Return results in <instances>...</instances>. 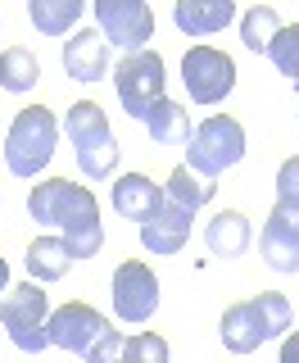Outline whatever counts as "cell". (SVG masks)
I'll use <instances>...</instances> for the list:
<instances>
[{
	"label": "cell",
	"mask_w": 299,
	"mask_h": 363,
	"mask_svg": "<svg viewBox=\"0 0 299 363\" xmlns=\"http://www.w3.org/2000/svg\"><path fill=\"white\" fill-rule=\"evenodd\" d=\"M181 82H186V96L195 105H218L236 86V64L232 55L213 50V45H191L181 55Z\"/></svg>",
	"instance_id": "52a82bcc"
},
{
	"label": "cell",
	"mask_w": 299,
	"mask_h": 363,
	"mask_svg": "<svg viewBox=\"0 0 299 363\" xmlns=\"http://www.w3.org/2000/svg\"><path fill=\"white\" fill-rule=\"evenodd\" d=\"M109 200H113V213H118V218H132L141 227V223L154 218V209L164 204V186H154L145 173H123L113 182Z\"/></svg>",
	"instance_id": "9a60e30c"
},
{
	"label": "cell",
	"mask_w": 299,
	"mask_h": 363,
	"mask_svg": "<svg viewBox=\"0 0 299 363\" xmlns=\"http://www.w3.org/2000/svg\"><path fill=\"white\" fill-rule=\"evenodd\" d=\"M0 323H5V336L14 340V350L23 354H41L50 345L45 327H50V300L37 281H23V286H9L5 304H0Z\"/></svg>",
	"instance_id": "8992f818"
},
{
	"label": "cell",
	"mask_w": 299,
	"mask_h": 363,
	"mask_svg": "<svg viewBox=\"0 0 299 363\" xmlns=\"http://www.w3.org/2000/svg\"><path fill=\"white\" fill-rule=\"evenodd\" d=\"M5 291H9V264L0 259V295H5Z\"/></svg>",
	"instance_id": "f1b7e54d"
},
{
	"label": "cell",
	"mask_w": 299,
	"mask_h": 363,
	"mask_svg": "<svg viewBox=\"0 0 299 363\" xmlns=\"http://www.w3.org/2000/svg\"><path fill=\"white\" fill-rule=\"evenodd\" d=\"M113 86H118L123 109H128L132 118L141 123L145 109L154 105V100H164V60H159L154 50L128 55V60L113 68Z\"/></svg>",
	"instance_id": "ba28073f"
},
{
	"label": "cell",
	"mask_w": 299,
	"mask_h": 363,
	"mask_svg": "<svg viewBox=\"0 0 299 363\" xmlns=\"http://www.w3.org/2000/svg\"><path fill=\"white\" fill-rule=\"evenodd\" d=\"M123 340H128V336H123L118 327H113V332H109V336L100 340V345L91 350V354H86V363H118V359H123Z\"/></svg>",
	"instance_id": "4316f807"
},
{
	"label": "cell",
	"mask_w": 299,
	"mask_h": 363,
	"mask_svg": "<svg viewBox=\"0 0 299 363\" xmlns=\"http://www.w3.org/2000/svg\"><path fill=\"white\" fill-rule=\"evenodd\" d=\"M96 23H100V37L128 55H141L145 41L154 37V14L141 0H96Z\"/></svg>",
	"instance_id": "30bf717a"
},
{
	"label": "cell",
	"mask_w": 299,
	"mask_h": 363,
	"mask_svg": "<svg viewBox=\"0 0 299 363\" xmlns=\"http://www.w3.org/2000/svg\"><path fill=\"white\" fill-rule=\"evenodd\" d=\"M82 0H32L28 5V18L37 23L45 37H64L68 28H77V18H82Z\"/></svg>",
	"instance_id": "7402d4cb"
},
{
	"label": "cell",
	"mask_w": 299,
	"mask_h": 363,
	"mask_svg": "<svg viewBox=\"0 0 299 363\" xmlns=\"http://www.w3.org/2000/svg\"><path fill=\"white\" fill-rule=\"evenodd\" d=\"M64 132H68V145H73V155H77V168H82L86 177H96V182L113 177V168H118V141H113V128H109L105 109H100L96 100L68 105Z\"/></svg>",
	"instance_id": "3957f363"
},
{
	"label": "cell",
	"mask_w": 299,
	"mask_h": 363,
	"mask_svg": "<svg viewBox=\"0 0 299 363\" xmlns=\"http://www.w3.org/2000/svg\"><path fill=\"white\" fill-rule=\"evenodd\" d=\"M28 213L41 227H55V232L64 236V245L73 250V259H91L105 245L96 196H91L86 186H77V182H68V177L37 182V186L28 191Z\"/></svg>",
	"instance_id": "6da1fadb"
},
{
	"label": "cell",
	"mask_w": 299,
	"mask_h": 363,
	"mask_svg": "<svg viewBox=\"0 0 299 363\" xmlns=\"http://www.w3.org/2000/svg\"><path fill=\"white\" fill-rule=\"evenodd\" d=\"M41 77V64L32 50H23V45H5V55H0V91H14V96H23V91H32Z\"/></svg>",
	"instance_id": "44dd1931"
},
{
	"label": "cell",
	"mask_w": 299,
	"mask_h": 363,
	"mask_svg": "<svg viewBox=\"0 0 299 363\" xmlns=\"http://www.w3.org/2000/svg\"><path fill=\"white\" fill-rule=\"evenodd\" d=\"M245 159V128L232 113H213L186 141V168H195L200 177H218L227 168H236Z\"/></svg>",
	"instance_id": "5b68a950"
},
{
	"label": "cell",
	"mask_w": 299,
	"mask_h": 363,
	"mask_svg": "<svg viewBox=\"0 0 299 363\" xmlns=\"http://www.w3.org/2000/svg\"><path fill=\"white\" fill-rule=\"evenodd\" d=\"M277 204H286V209H299V155L286 159V164L277 168Z\"/></svg>",
	"instance_id": "484cf974"
},
{
	"label": "cell",
	"mask_w": 299,
	"mask_h": 363,
	"mask_svg": "<svg viewBox=\"0 0 299 363\" xmlns=\"http://www.w3.org/2000/svg\"><path fill=\"white\" fill-rule=\"evenodd\" d=\"M259 250H263V264L272 272H299V209L277 204V209L263 218Z\"/></svg>",
	"instance_id": "7c38bea8"
},
{
	"label": "cell",
	"mask_w": 299,
	"mask_h": 363,
	"mask_svg": "<svg viewBox=\"0 0 299 363\" xmlns=\"http://www.w3.org/2000/svg\"><path fill=\"white\" fill-rule=\"evenodd\" d=\"M113 332L109 327V318L105 313H96L91 304H64V309H55L50 313V327H45V336H50V345H60V350H68V354H91V350L100 345Z\"/></svg>",
	"instance_id": "8fae6325"
},
{
	"label": "cell",
	"mask_w": 299,
	"mask_h": 363,
	"mask_svg": "<svg viewBox=\"0 0 299 363\" xmlns=\"http://www.w3.org/2000/svg\"><path fill=\"white\" fill-rule=\"evenodd\" d=\"M290 323H295L290 300H286L281 291H263V295H254V300L227 304L218 332H222V345L232 350V354H254L263 340L290 332Z\"/></svg>",
	"instance_id": "7a4b0ae2"
},
{
	"label": "cell",
	"mask_w": 299,
	"mask_h": 363,
	"mask_svg": "<svg viewBox=\"0 0 299 363\" xmlns=\"http://www.w3.org/2000/svg\"><path fill=\"white\" fill-rule=\"evenodd\" d=\"M281 28H286V23L277 18V9H272V5H254L245 18H240V41H245L254 55H268V45L277 41Z\"/></svg>",
	"instance_id": "603a6c76"
},
{
	"label": "cell",
	"mask_w": 299,
	"mask_h": 363,
	"mask_svg": "<svg viewBox=\"0 0 299 363\" xmlns=\"http://www.w3.org/2000/svg\"><path fill=\"white\" fill-rule=\"evenodd\" d=\"M232 18H236L232 0H177V5H172V23H177L186 37H213V32H222Z\"/></svg>",
	"instance_id": "2e32d148"
},
{
	"label": "cell",
	"mask_w": 299,
	"mask_h": 363,
	"mask_svg": "<svg viewBox=\"0 0 299 363\" xmlns=\"http://www.w3.org/2000/svg\"><path fill=\"white\" fill-rule=\"evenodd\" d=\"M268 60L277 64L281 73L295 82V91H299V23H295V28H281V32H277V41L268 45Z\"/></svg>",
	"instance_id": "cb8c5ba5"
},
{
	"label": "cell",
	"mask_w": 299,
	"mask_h": 363,
	"mask_svg": "<svg viewBox=\"0 0 299 363\" xmlns=\"http://www.w3.org/2000/svg\"><path fill=\"white\" fill-rule=\"evenodd\" d=\"M55 145H60V123H55L50 109L28 105L18 109V118L9 123L5 132V164L14 177H37L45 164L55 159Z\"/></svg>",
	"instance_id": "277c9868"
},
{
	"label": "cell",
	"mask_w": 299,
	"mask_h": 363,
	"mask_svg": "<svg viewBox=\"0 0 299 363\" xmlns=\"http://www.w3.org/2000/svg\"><path fill=\"white\" fill-rule=\"evenodd\" d=\"M191 227H195V213L181 209V204H172V200H164L154 209V218L141 223V245L150 255H177V250L191 241Z\"/></svg>",
	"instance_id": "4fadbf2b"
},
{
	"label": "cell",
	"mask_w": 299,
	"mask_h": 363,
	"mask_svg": "<svg viewBox=\"0 0 299 363\" xmlns=\"http://www.w3.org/2000/svg\"><path fill=\"white\" fill-rule=\"evenodd\" d=\"M277 363H299V327L281 336V354H277Z\"/></svg>",
	"instance_id": "83f0119b"
},
{
	"label": "cell",
	"mask_w": 299,
	"mask_h": 363,
	"mask_svg": "<svg viewBox=\"0 0 299 363\" xmlns=\"http://www.w3.org/2000/svg\"><path fill=\"white\" fill-rule=\"evenodd\" d=\"M109 295H113V313H118L123 323H150L154 309H159V277L141 259H123V264L113 268Z\"/></svg>",
	"instance_id": "9c48e42d"
},
{
	"label": "cell",
	"mask_w": 299,
	"mask_h": 363,
	"mask_svg": "<svg viewBox=\"0 0 299 363\" xmlns=\"http://www.w3.org/2000/svg\"><path fill=\"white\" fill-rule=\"evenodd\" d=\"M64 73L73 82H100L109 73V41L100 28H77V37L64 41Z\"/></svg>",
	"instance_id": "5bb4252c"
},
{
	"label": "cell",
	"mask_w": 299,
	"mask_h": 363,
	"mask_svg": "<svg viewBox=\"0 0 299 363\" xmlns=\"http://www.w3.org/2000/svg\"><path fill=\"white\" fill-rule=\"evenodd\" d=\"M218 196V182L213 177H200L195 168H186V164H177L168 173V182H164V200H172V204H181V209H204Z\"/></svg>",
	"instance_id": "ffe728a7"
},
{
	"label": "cell",
	"mask_w": 299,
	"mask_h": 363,
	"mask_svg": "<svg viewBox=\"0 0 299 363\" xmlns=\"http://www.w3.org/2000/svg\"><path fill=\"white\" fill-rule=\"evenodd\" d=\"M145 128H150V136H154L159 145H186L191 141V132H195V123H191V113L177 105V100H154V105L145 109Z\"/></svg>",
	"instance_id": "e0dca14e"
},
{
	"label": "cell",
	"mask_w": 299,
	"mask_h": 363,
	"mask_svg": "<svg viewBox=\"0 0 299 363\" xmlns=\"http://www.w3.org/2000/svg\"><path fill=\"white\" fill-rule=\"evenodd\" d=\"M28 272L32 281H60L68 268H73V250L64 245V236H37V241L28 245Z\"/></svg>",
	"instance_id": "d6986e66"
},
{
	"label": "cell",
	"mask_w": 299,
	"mask_h": 363,
	"mask_svg": "<svg viewBox=\"0 0 299 363\" xmlns=\"http://www.w3.org/2000/svg\"><path fill=\"white\" fill-rule=\"evenodd\" d=\"M204 241H209V255H222V259L245 255V245H249V218L240 209L213 213L209 227H204Z\"/></svg>",
	"instance_id": "ac0fdd59"
},
{
	"label": "cell",
	"mask_w": 299,
	"mask_h": 363,
	"mask_svg": "<svg viewBox=\"0 0 299 363\" xmlns=\"http://www.w3.org/2000/svg\"><path fill=\"white\" fill-rule=\"evenodd\" d=\"M118 363H168V340L154 336V332L128 336L123 340V359Z\"/></svg>",
	"instance_id": "d4e9b609"
}]
</instances>
